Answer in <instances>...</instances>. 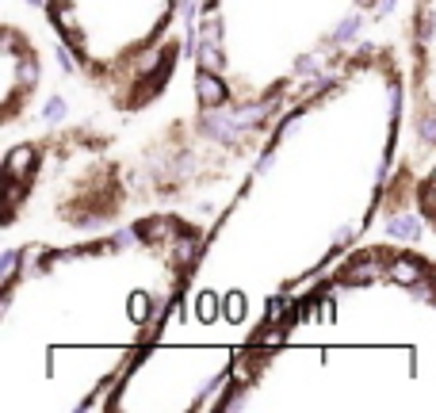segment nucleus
I'll return each instance as SVG.
<instances>
[]
</instances>
